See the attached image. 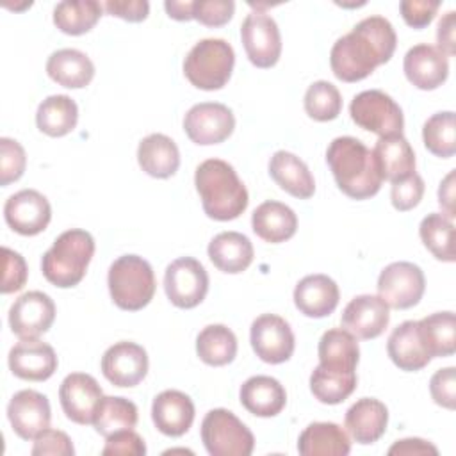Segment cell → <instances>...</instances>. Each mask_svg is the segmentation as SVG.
<instances>
[{
  "mask_svg": "<svg viewBox=\"0 0 456 456\" xmlns=\"http://www.w3.org/2000/svg\"><path fill=\"white\" fill-rule=\"evenodd\" d=\"M397 36L392 23L383 16H369L353 30L335 41L330 52L333 75L342 82H360L378 66L390 61Z\"/></svg>",
  "mask_w": 456,
  "mask_h": 456,
  "instance_id": "1",
  "label": "cell"
},
{
  "mask_svg": "<svg viewBox=\"0 0 456 456\" xmlns=\"http://www.w3.org/2000/svg\"><path fill=\"white\" fill-rule=\"evenodd\" d=\"M326 162L337 187L351 200H369L381 189L383 178L372 151L356 137H335L326 150Z\"/></svg>",
  "mask_w": 456,
  "mask_h": 456,
  "instance_id": "2",
  "label": "cell"
},
{
  "mask_svg": "<svg viewBox=\"0 0 456 456\" xmlns=\"http://www.w3.org/2000/svg\"><path fill=\"white\" fill-rule=\"evenodd\" d=\"M194 185L205 214L214 221L237 219L248 208V189L226 160H203L196 167Z\"/></svg>",
  "mask_w": 456,
  "mask_h": 456,
  "instance_id": "3",
  "label": "cell"
},
{
  "mask_svg": "<svg viewBox=\"0 0 456 456\" xmlns=\"http://www.w3.org/2000/svg\"><path fill=\"white\" fill-rule=\"evenodd\" d=\"M94 255V239L89 232L71 228L62 232L41 258V271L46 281L59 289L78 285Z\"/></svg>",
  "mask_w": 456,
  "mask_h": 456,
  "instance_id": "4",
  "label": "cell"
},
{
  "mask_svg": "<svg viewBox=\"0 0 456 456\" xmlns=\"http://www.w3.org/2000/svg\"><path fill=\"white\" fill-rule=\"evenodd\" d=\"M107 285L114 305L126 312H137L148 306L157 289L150 262L139 255L116 258L109 267Z\"/></svg>",
  "mask_w": 456,
  "mask_h": 456,
  "instance_id": "5",
  "label": "cell"
},
{
  "mask_svg": "<svg viewBox=\"0 0 456 456\" xmlns=\"http://www.w3.org/2000/svg\"><path fill=\"white\" fill-rule=\"evenodd\" d=\"M235 52L232 45L219 37L198 41L183 59V75L198 89L217 91L232 77Z\"/></svg>",
  "mask_w": 456,
  "mask_h": 456,
  "instance_id": "6",
  "label": "cell"
},
{
  "mask_svg": "<svg viewBox=\"0 0 456 456\" xmlns=\"http://www.w3.org/2000/svg\"><path fill=\"white\" fill-rule=\"evenodd\" d=\"M201 442L212 456H249L255 447L249 428L226 408H214L203 417Z\"/></svg>",
  "mask_w": 456,
  "mask_h": 456,
  "instance_id": "7",
  "label": "cell"
},
{
  "mask_svg": "<svg viewBox=\"0 0 456 456\" xmlns=\"http://www.w3.org/2000/svg\"><path fill=\"white\" fill-rule=\"evenodd\" d=\"M351 119L363 130H369L379 137L403 135L404 116L395 100L379 91L369 89L358 93L349 105Z\"/></svg>",
  "mask_w": 456,
  "mask_h": 456,
  "instance_id": "8",
  "label": "cell"
},
{
  "mask_svg": "<svg viewBox=\"0 0 456 456\" xmlns=\"http://www.w3.org/2000/svg\"><path fill=\"white\" fill-rule=\"evenodd\" d=\"M164 290L176 308H194L208 292V274L200 260L180 256L166 267Z\"/></svg>",
  "mask_w": 456,
  "mask_h": 456,
  "instance_id": "9",
  "label": "cell"
},
{
  "mask_svg": "<svg viewBox=\"0 0 456 456\" xmlns=\"http://www.w3.org/2000/svg\"><path fill=\"white\" fill-rule=\"evenodd\" d=\"M378 296L388 308L406 310L415 306L426 290L422 269L413 262H392L378 278Z\"/></svg>",
  "mask_w": 456,
  "mask_h": 456,
  "instance_id": "10",
  "label": "cell"
},
{
  "mask_svg": "<svg viewBox=\"0 0 456 456\" xmlns=\"http://www.w3.org/2000/svg\"><path fill=\"white\" fill-rule=\"evenodd\" d=\"M240 39L249 62L256 68H273L281 55V36L276 21L262 12H249L240 25Z\"/></svg>",
  "mask_w": 456,
  "mask_h": 456,
  "instance_id": "11",
  "label": "cell"
},
{
  "mask_svg": "<svg viewBox=\"0 0 456 456\" xmlns=\"http://www.w3.org/2000/svg\"><path fill=\"white\" fill-rule=\"evenodd\" d=\"M249 342L255 354L271 365L290 360L296 347L290 324L274 314H262L251 322Z\"/></svg>",
  "mask_w": 456,
  "mask_h": 456,
  "instance_id": "12",
  "label": "cell"
},
{
  "mask_svg": "<svg viewBox=\"0 0 456 456\" xmlns=\"http://www.w3.org/2000/svg\"><path fill=\"white\" fill-rule=\"evenodd\" d=\"M235 128L233 112L217 102H203L192 105L183 118L187 137L200 146L219 144L226 141Z\"/></svg>",
  "mask_w": 456,
  "mask_h": 456,
  "instance_id": "13",
  "label": "cell"
},
{
  "mask_svg": "<svg viewBox=\"0 0 456 456\" xmlns=\"http://www.w3.org/2000/svg\"><path fill=\"white\" fill-rule=\"evenodd\" d=\"M55 321V303L41 290L21 294L9 308L11 331L20 338H37Z\"/></svg>",
  "mask_w": 456,
  "mask_h": 456,
  "instance_id": "14",
  "label": "cell"
},
{
  "mask_svg": "<svg viewBox=\"0 0 456 456\" xmlns=\"http://www.w3.org/2000/svg\"><path fill=\"white\" fill-rule=\"evenodd\" d=\"M4 217L11 230L20 235L32 237L46 230L52 219V207L39 191L21 189L7 198Z\"/></svg>",
  "mask_w": 456,
  "mask_h": 456,
  "instance_id": "15",
  "label": "cell"
},
{
  "mask_svg": "<svg viewBox=\"0 0 456 456\" xmlns=\"http://www.w3.org/2000/svg\"><path fill=\"white\" fill-rule=\"evenodd\" d=\"M102 372L114 385L130 388L139 385L148 374V353L142 346L121 340L112 344L102 356Z\"/></svg>",
  "mask_w": 456,
  "mask_h": 456,
  "instance_id": "16",
  "label": "cell"
},
{
  "mask_svg": "<svg viewBox=\"0 0 456 456\" xmlns=\"http://www.w3.org/2000/svg\"><path fill=\"white\" fill-rule=\"evenodd\" d=\"M102 399V387L91 374L86 372L68 374L59 387V401L64 415L80 426L93 424L96 408Z\"/></svg>",
  "mask_w": 456,
  "mask_h": 456,
  "instance_id": "17",
  "label": "cell"
},
{
  "mask_svg": "<svg viewBox=\"0 0 456 456\" xmlns=\"http://www.w3.org/2000/svg\"><path fill=\"white\" fill-rule=\"evenodd\" d=\"M340 322L342 328L356 338L370 340L387 330L390 322V308L379 296L362 294L346 305Z\"/></svg>",
  "mask_w": 456,
  "mask_h": 456,
  "instance_id": "18",
  "label": "cell"
},
{
  "mask_svg": "<svg viewBox=\"0 0 456 456\" xmlns=\"http://www.w3.org/2000/svg\"><path fill=\"white\" fill-rule=\"evenodd\" d=\"M7 419L20 438L34 440L50 428L52 410L48 397L30 388L16 392L7 404Z\"/></svg>",
  "mask_w": 456,
  "mask_h": 456,
  "instance_id": "19",
  "label": "cell"
},
{
  "mask_svg": "<svg viewBox=\"0 0 456 456\" xmlns=\"http://www.w3.org/2000/svg\"><path fill=\"white\" fill-rule=\"evenodd\" d=\"M7 362L11 372L25 381H45L59 365L53 347L39 338H20L11 347Z\"/></svg>",
  "mask_w": 456,
  "mask_h": 456,
  "instance_id": "20",
  "label": "cell"
},
{
  "mask_svg": "<svg viewBox=\"0 0 456 456\" xmlns=\"http://www.w3.org/2000/svg\"><path fill=\"white\" fill-rule=\"evenodd\" d=\"M403 69L411 86L422 91H433L447 80L449 61L436 46L420 43L406 52Z\"/></svg>",
  "mask_w": 456,
  "mask_h": 456,
  "instance_id": "21",
  "label": "cell"
},
{
  "mask_svg": "<svg viewBox=\"0 0 456 456\" xmlns=\"http://www.w3.org/2000/svg\"><path fill=\"white\" fill-rule=\"evenodd\" d=\"M387 353L394 365L406 372H417L431 362L419 321H404L394 328L387 340Z\"/></svg>",
  "mask_w": 456,
  "mask_h": 456,
  "instance_id": "22",
  "label": "cell"
},
{
  "mask_svg": "<svg viewBox=\"0 0 456 456\" xmlns=\"http://www.w3.org/2000/svg\"><path fill=\"white\" fill-rule=\"evenodd\" d=\"M340 290L328 274H308L294 289L296 308L312 319H322L335 312Z\"/></svg>",
  "mask_w": 456,
  "mask_h": 456,
  "instance_id": "23",
  "label": "cell"
},
{
  "mask_svg": "<svg viewBox=\"0 0 456 456\" xmlns=\"http://www.w3.org/2000/svg\"><path fill=\"white\" fill-rule=\"evenodd\" d=\"M151 420L166 436H182L194 422V403L180 390H164L151 403Z\"/></svg>",
  "mask_w": 456,
  "mask_h": 456,
  "instance_id": "24",
  "label": "cell"
},
{
  "mask_svg": "<svg viewBox=\"0 0 456 456\" xmlns=\"http://www.w3.org/2000/svg\"><path fill=\"white\" fill-rule=\"evenodd\" d=\"M388 424L387 406L374 397H362L349 406L346 411L344 426L351 438L362 445L378 442Z\"/></svg>",
  "mask_w": 456,
  "mask_h": 456,
  "instance_id": "25",
  "label": "cell"
},
{
  "mask_svg": "<svg viewBox=\"0 0 456 456\" xmlns=\"http://www.w3.org/2000/svg\"><path fill=\"white\" fill-rule=\"evenodd\" d=\"M240 404L256 417H276L287 404L283 385L271 376H251L239 390Z\"/></svg>",
  "mask_w": 456,
  "mask_h": 456,
  "instance_id": "26",
  "label": "cell"
},
{
  "mask_svg": "<svg viewBox=\"0 0 456 456\" xmlns=\"http://www.w3.org/2000/svg\"><path fill=\"white\" fill-rule=\"evenodd\" d=\"M372 157L381 178L392 183L415 173V153L404 135L379 137L372 148Z\"/></svg>",
  "mask_w": 456,
  "mask_h": 456,
  "instance_id": "27",
  "label": "cell"
},
{
  "mask_svg": "<svg viewBox=\"0 0 456 456\" xmlns=\"http://www.w3.org/2000/svg\"><path fill=\"white\" fill-rule=\"evenodd\" d=\"M269 175L283 189L294 198L308 200L315 192V180L308 169V166L294 153L278 150L269 160Z\"/></svg>",
  "mask_w": 456,
  "mask_h": 456,
  "instance_id": "28",
  "label": "cell"
},
{
  "mask_svg": "<svg viewBox=\"0 0 456 456\" xmlns=\"http://www.w3.org/2000/svg\"><path fill=\"white\" fill-rule=\"evenodd\" d=\"M251 226L262 240L280 244L294 237L297 230V216L289 205L269 200L255 208Z\"/></svg>",
  "mask_w": 456,
  "mask_h": 456,
  "instance_id": "29",
  "label": "cell"
},
{
  "mask_svg": "<svg viewBox=\"0 0 456 456\" xmlns=\"http://www.w3.org/2000/svg\"><path fill=\"white\" fill-rule=\"evenodd\" d=\"M210 262L223 273L239 274L246 271L255 256L251 240L239 232L217 233L207 248Z\"/></svg>",
  "mask_w": 456,
  "mask_h": 456,
  "instance_id": "30",
  "label": "cell"
},
{
  "mask_svg": "<svg viewBox=\"0 0 456 456\" xmlns=\"http://www.w3.org/2000/svg\"><path fill=\"white\" fill-rule=\"evenodd\" d=\"M137 162L146 175L164 180L178 171L180 151L171 137L150 134L137 146Z\"/></svg>",
  "mask_w": 456,
  "mask_h": 456,
  "instance_id": "31",
  "label": "cell"
},
{
  "mask_svg": "<svg viewBox=\"0 0 456 456\" xmlns=\"http://www.w3.org/2000/svg\"><path fill=\"white\" fill-rule=\"evenodd\" d=\"M48 77L68 89H82L94 77L93 61L77 48H62L53 52L46 61Z\"/></svg>",
  "mask_w": 456,
  "mask_h": 456,
  "instance_id": "32",
  "label": "cell"
},
{
  "mask_svg": "<svg viewBox=\"0 0 456 456\" xmlns=\"http://www.w3.org/2000/svg\"><path fill=\"white\" fill-rule=\"evenodd\" d=\"M303 456H346L351 451L347 433L335 422H312L297 440Z\"/></svg>",
  "mask_w": 456,
  "mask_h": 456,
  "instance_id": "33",
  "label": "cell"
},
{
  "mask_svg": "<svg viewBox=\"0 0 456 456\" xmlns=\"http://www.w3.org/2000/svg\"><path fill=\"white\" fill-rule=\"evenodd\" d=\"M319 363L337 370H356L360 347L356 337L344 328H331L322 333L317 347Z\"/></svg>",
  "mask_w": 456,
  "mask_h": 456,
  "instance_id": "34",
  "label": "cell"
},
{
  "mask_svg": "<svg viewBox=\"0 0 456 456\" xmlns=\"http://www.w3.org/2000/svg\"><path fill=\"white\" fill-rule=\"evenodd\" d=\"M78 121V107L68 94H52L45 98L36 112L39 132L50 137H62L75 130Z\"/></svg>",
  "mask_w": 456,
  "mask_h": 456,
  "instance_id": "35",
  "label": "cell"
},
{
  "mask_svg": "<svg viewBox=\"0 0 456 456\" xmlns=\"http://www.w3.org/2000/svg\"><path fill=\"white\" fill-rule=\"evenodd\" d=\"M196 353L207 365H228L237 356V337L224 324H208L196 337Z\"/></svg>",
  "mask_w": 456,
  "mask_h": 456,
  "instance_id": "36",
  "label": "cell"
},
{
  "mask_svg": "<svg viewBox=\"0 0 456 456\" xmlns=\"http://www.w3.org/2000/svg\"><path fill=\"white\" fill-rule=\"evenodd\" d=\"M356 370H337L317 365L310 374V392L322 404H338L356 388Z\"/></svg>",
  "mask_w": 456,
  "mask_h": 456,
  "instance_id": "37",
  "label": "cell"
},
{
  "mask_svg": "<svg viewBox=\"0 0 456 456\" xmlns=\"http://www.w3.org/2000/svg\"><path fill=\"white\" fill-rule=\"evenodd\" d=\"M102 11L103 5L96 0L61 2L53 9V23L68 36H82L98 23Z\"/></svg>",
  "mask_w": 456,
  "mask_h": 456,
  "instance_id": "38",
  "label": "cell"
},
{
  "mask_svg": "<svg viewBox=\"0 0 456 456\" xmlns=\"http://www.w3.org/2000/svg\"><path fill=\"white\" fill-rule=\"evenodd\" d=\"M137 419V406L132 401L118 395H103L102 403L96 408L93 426L96 433L107 438L118 431L134 429Z\"/></svg>",
  "mask_w": 456,
  "mask_h": 456,
  "instance_id": "39",
  "label": "cell"
},
{
  "mask_svg": "<svg viewBox=\"0 0 456 456\" xmlns=\"http://www.w3.org/2000/svg\"><path fill=\"white\" fill-rule=\"evenodd\" d=\"M431 358L451 356L456 351V317L452 312H435L419 321Z\"/></svg>",
  "mask_w": 456,
  "mask_h": 456,
  "instance_id": "40",
  "label": "cell"
},
{
  "mask_svg": "<svg viewBox=\"0 0 456 456\" xmlns=\"http://www.w3.org/2000/svg\"><path fill=\"white\" fill-rule=\"evenodd\" d=\"M419 235L428 251L442 262H454V224L442 212L428 214L419 226Z\"/></svg>",
  "mask_w": 456,
  "mask_h": 456,
  "instance_id": "41",
  "label": "cell"
},
{
  "mask_svg": "<svg viewBox=\"0 0 456 456\" xmlns=\"http://www.w3.org/2000/svg\"><path fill=\"white\" fill-rule=\"evenodd\" d=\"M422 141L429 153L451 159L456 153V119L452 110L436 112L422 126Z\"/></svg>",
  "mask_w": 456,
  "mask_h": 456,
  "instance_id": "42",
  "label": "cell"
},
{
  "mask_svg": "<svg viewBox=\"0 0 456 456\" xmlns=\"http://www.w3.org/2000/svg\"><path fill=\"white\" fill-rule=\"evenodd\" d=\"M305 112L315 121H331L342 110L340 91L328 80H317L305 93Z\"/></svg>",
  "mask_w": 456,
  "mask_h": 456,
  "instance_id": "43",
  "label": "cell"
},
{
  "mask_svg": "<svg viewBox=\"0 0 456 456\" xmlns=\"http://www.w3.org/2000/svg\"><path fill=\"white\" fill-rule=\"evenodd\" d=\"M27 166V155L23 146L11 139H0V185L7 187L9 183L21 178Z\"/></svg>",
  "mask_w": 456,
  "mask_h": 456,
  "instance_id": "44",
  "label": "cell"
},
{
  "mask_svg": "<svg viewBox=\"0 0 456 456\" xmlns=\"http://www.w3.org/2000/svg\"><path fill=\"white\" fill-rule=\"evenodd\" d=\"M235 12V4L232 0H194L192 2V20L205 27H223Z\"/></svg>",
  "mask_w": 456,
  "mask_h": 456,
  "instance_id": "45",
  "label": "cell"
},
{
  "mask_svg": "<svg viewBox=\"0 0 456 456\" xmlns=\"http://www.w3.org/2000/svg\"><path fill=\"white\" fill-rule=\"evenodd\" d=\"M424 180L420 175L413 173L411 176H408L406 180L395 182L392 183V191H390V201L394 205L395 210L399 212H408L411 208H415L422 196H424Z\"/></svg>",
  "mask_w": 456,
  "mask_h": 456,
  "instance_id": "46",
  "label": "cell"
},
{
  "mask_svg": "<svg viewBox=\"0 0 456 456\" xmlns=\"http://www.w3.org/2000/svg\"><path fill=\"white\" fill-rule=\"evenodd\" d=\"M2 256H4V276H2V285L0 290L2 294H11L18 292L23 289L27 276H28V267L25 258L9 248H2Z\"/></svg>",
  "mask_w": 456,
  "mask_h": 456,
  "instance_id": "47",
  "label": "cell"
},
{
  "mask_svg": "<svg viewBox=\"0 0 456 456\" xmlns=\"http://www.w3.org/2000/svg\"><path fill=\"white\" fill-rule=\"evenodd\" d=\"M30 452L34 456H73L75 447L64 431L46 428L34 438Z\"/></svg>",
  "mask_w": 456,
  "mask_h": 456,
  "instance_id": "48",
  "label": "cell"
},
{
  "mask_svg": "<svg viewBox=\"0 0 456 456\" xmlns=\"http://www.w3.org/2000/svg\"><path fill=\"white\" fill-rule=\"evenodd\" d=\"M431 399L447 410H454L456 406V369L445 367L438 369L429 381Z\"/></svg>",
  "mask_w": 456,
  "mask_h": 456,
  "instance_id": "49",
  "label": "cell"
},
{
  "mask_svg": "<svg viewBox=\"0 0 456 456\" xmlns=\"http://www.w3.org/2000/svg\"><path fill=\"white\" fill-rule=\"evenodd\" d=\"M102 454H105V456H142V454H146V444L134 429H123V431H118V433L107 436Z\"/></svg>",
  "mask_w": 456,
  "mask_h": 456,
  "instance_id": "50",
  "label": "cell"
},
{
  "mask_svg": "<svg viewBox=\"0 0 456 456\" xmlns=\"http://www.w3.org/2000/svg\"><path fill=\"white\" fill-rule=\"evenodd\" d=\"M438 9H440L438 0H403L399 4L401 16L404 23L411 28L428 27L436 16Z\"/></svg>",
  "mask_w": 456,
  "mask_h": 456,
  "instance_id": "51",
  "label": "cell"
},
{
  "mask_svg": "<svg viewBox=\"0 0 456 456\" xmlns=\"http://www.w3.org/2000/svg\"><path fill=\"white\" fill-rule=\"evenodd\" d=\"M103 9L130 23H139L148 18L150 4L146 0H109L103 4Z\"/></svg>",
  "mask_w": 456,
  "mask_h": 456,
  "instance_id": "52",
  "label": "cell"
},
{
  "mask_svg": "<svg viewBox=\"0 0 456 456\" xmlns=\"http://www.w3.org/2000/svg\"><path fill=\"white\" fill-rule=\"evenodd\" d=\"M436 43L438 50L444 52L447 57L456 53V12H445L436 27Z\"/></svg>",
  "mask_w": 456,
  "mask_h": 456,
  "instance_id": "53",
  "label": "cell"
},
{
  "mask_svg": "<svg viewBox=\"0 0 456 456\" xmlns=\"http://www.w3.org/2000/svg\"><path fill=\"white\" fill-rule=\"evenodd\" d=\"M388 454L394 456V454H406V456H419V454H438V449L422 440V438H403V440H397L390 449H388Z\"/></svg>",
  "mask_w": 456,
  "mask_h": 456,
  "instance_id": "54",
  "label": "cell"
},
{
  "mask_svg": "<svg viewBox=\"0 0 456 456\" xmlns=\"http://www.w3.org/2000/svg\"><path fill=\"white\" fill-rule=\"evenodd\" d=\"M454 169L449 171L445 175V178L440 182V187H438V205L442 207V214H445L449 219H452L456 216V210H454Z\"/></svg>",
  "mask_w": 456,
  "mask_h": 456,
  "instance_id": "55",
  "label": "cell"
},
{
  "mask_svg": "<svg viewBox=\"0 0 456 456\" xmlns=\"http://www.w3.org/2000/svg\"><path fill=\"white\" fill-rule=\"evenodd\" d=\"M164 9L167 12L169 18L176 20V21H189L192 20V2H175V0H167L164 2Z\"/></svg>",
  "mask_w": 456,
  "mask_h": 456,
  "instance_id": "56",
  "label": "cell"
}]
</instances>
